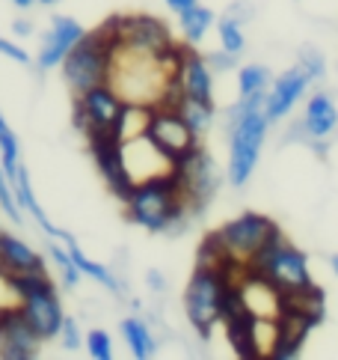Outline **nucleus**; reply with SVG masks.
I'll return each instance as SVG.
<instances>
[{"label":"nucleus","mask_w":338,"mask_h":360,"mask_svg":"<svg viewBox=\"0 0 338 360\" xmlns=\"http://www.w3.org/2000/svg\"><path fill=\"white\" fill-rule=\"evenodd\" d=\"M128 221L140 224L149 233H163V229L175 226L178 221H184V214L193 212L187 202L184 179L178 170L154 176L149 182H140L134 188L131 200L125 202Z\"/></svg>","instance_id":"f257e3e1"},{"label":"nucleus","mask_w":338,"mask_h":360,"mask_svg":"<svg viewBox=\"0 0 338 360\" xmlns=\"http://www.w3.org/2000/svg\"><path fill=\"white\" fill-rule=\"evenodd\" d=\"M264 101H267V93L246 96L235 105V110L229 113V122H231L229 179H231V185H238V188L250 182V176L255 173L258 155H262L267 122H270L264 113Z\"/></svg>","instance_id":"f03ea898"},{"label":"nucleus","mask_w":338,"mask_h":360,"mask_svg":"<svg viewBox=\"0 0 338 360\" xmlns=\"http://www.w3.org/2000/svg\"><path fill=\"white\" fill-rule=\"evenodd\" d=\"M246 271L267 280L273 289H279L282 295L288 292H303L311 286V274H309V259L303 250H297L294 244H288L282 238V233L276 238H270L262 250H258L250 262H246Z\"/></svg>","instance_id":"7ed1b4c3"},{"label":"nucleus","mask_w":338,"mask_h":360,"mask_svg":"<svg viewBox=\"0 0 338 360\" xmlns=\"http://www.w3.org/2000/svg\"><path fill=\"white\" fill-rule=\"evenodd\" d=\"M235 277L229 268L219 265H196L187 289H184V313L202 340L211 337L217 321H223V295L229 280ZM241 280V277H238Z\"/></svg>","instance_id":"20e7f679"},{"label":"nucleus","mask_w":338,"mask_h":360,"mask_svg":"<svg viewBox=\"0 0 338 360\" xmlns=\"http://www.w3.org/2000/svg\"><path fill=\"white\" fill-rule=\"evenodd\" d=\"M116 51H119V45L110 42L101 30L83 36V39L69 51V57L62 60V78H66L74 96H81L98 84H110Z\"/></svg>","instance_id":"39448f33"},{"label":"nucleus","mask_w":338,"mask_h":360,"mask_svg":"<svg viewBox=\"0 0 338 360\" xmlns=\"http://www.w3.org/2000/svg\"><path fill=\"white\" fill-rule=\"evenodd\" d=\"M125 96L113 84H98L86 93L74 96V125L89 137V134H104L116 131L119 120L125 113Z\"/></svg>","instance_id":"423d86ee"},{"label":"nucleus","mask_w":338,"mask_h":360,"mask_svg":"<svg viewBox=\"0 0 338 360\" xmlns=\"http://www.w3.org/2000/svg\"><path fill=\"white\" fill-rule=\"evenodd\" d=\"M217 236H219V241H223L229 259L238 262V265H246L270 238L279 236V226L273 224L267 214L243 212L241 217H235V221H229L226 226H219Z\"/></svg>","instance_id":"0eeeda50"},{"label":"nucleus","mask_w":338,"mask_h":360,"mask_svg":"<svg viewBox=\"0 0 338 360\" xmlns=\"http://www.w3.org/2000/svg\"><path fill=\"white\" fill-rule=\"evenodd\" d=\"M146 137H149L151 143L158 146L175 167H181V164H184V161L193 155V152L202 146V143H199L202 137L184 122V117H181L175 108H154Z\"/></svg>","instance_id":"6e6552de"},{"label":"nucleus","mask_w":338,"mask_h":360,"mask_svg":"<svg viewBox=\"0 0 338 360\" xmlns=\"http://www.w3.org/2000/svg\"><path fill=\"white\" fill-rule=\"evenodd\" d=\"M86 140H89V152H93L95 167H98V173L104 176L107 188L122 202H128V200H131V194H134L137 182H134V176L128 173L119 134H116V131H104V134H89Z\"/></svg>","instance_id":"1a4fd4ad"},{"label":"nucleus","mask_w":338,"mask_h":360,"mask_svg":"<svg viewBox=\"0 0 338 360\" xmlns=\"http://www.w3.org/2000/svg\"><path fill=\"white\" fill-rule=\"evenodd\" d=\"M119 33H122V48L140 51V54L161 57L169 45H175L166 30V24L154 15H122Z\"/></svg>","instance_id":"9d476101"},{"label":"nucleus","mask_w":338,"mask_h":360,"mask_svg":"<svg viewBox=\"0 0 338 360\" xmlns=\"http://www.w3.org/2000/svg\"><path fill=\"white\" fill-rule=\"evenodd\" d=\"M175 170L181 173V179H184V191H187L190 209L199 212L202 205L217 194V188H219V170H217V164H214L211 155H208V152L199 146L184 164L175 167Z\"/></svg>","instance_id":"9b49d317"},{"label":"nucleus","mask_w":338,"mask_h":360,"mask_svg":"<svg viewBox=\"0 0 338 360\" xmlns=\"http://www.w3.org/2000/svg\"><path fill=\"white\" fill-rule=\"evenodd\" d=\"M21 313H24V319L30 321V328L36 330V337L42 342L60 337L62 321H66V316H62V307H60V298H57V289L39 292V295L24 298Z\"/></svg>","instance_id":"f8f14e48"},{"label":"nucleus","mask_w":338,"mask_h":360,"mask_svg":"<svg viewBox=\"0 0 338 360\" xmlns=\"http://www.w3.org/2000/svg\"><path fill=\"white\" fill-rule=\"evenodd\" d=\"M83 27L77 24L74 18L66 15H57L50 21V30L42 39V51H39V69H54L62 66V60L69 57V51L83 39Z\"/></svg>","instance_id":"ddd939ff"},{"label":"nucleus","mask_w":338,"mask_h":360,"mask_svg":"<svg viewBox=\"0 0 338 360\" xmlns=\"http://www.w3.org/2000/svg\"><path fill=\"white\" fill-rule=\"evenodd\" d=\"M42 342L24 319L21 310L4 313V328H0V357L4 360H30L36 357V345Z\"/></svg>","instance_id":"4468645a"},{"label":"nucleus","mask_w":338,"mask_h":360,"mask_svg":"<svg viewBox=\"0 0 338 360\" xmlns=\"http://www.w3.org/2000/svg\"><path fill=\"white\" fill-rule=\"evenodd\" d=\"M309 81H311V78H309V72H306L303 66L288 69L285 75H279V81L270 86L267 101H264V113H267V120H270V122L282 120L285 113H288V110L297 105V101L303 98Z\"/></svg>","instance_id":"2eb2a0df"},{"label":"nucleus","mask_w":338,"mask_h":360,"mask_svg":"<svg viewBox=\"0 0 338 360\" xmlns=\"http://www.w3.org/2000/svg\"><path fill=\"white\" fill-rule=\"evenodd\" d=\"M0 271H6V274L45 271V259H42V253H36L18 236L0 233Z\"/></svg>","instance_id":"dca6fc26"},{"label":"nucleus","mask_w":338,"mask_h":360,"mask_svg":"<svg viewBox=\"0 0 338 360\" xmlns=\"http://www.w3.org/2000/svg\"><path fill=\"white\" fill-rule=\"evenodd\" d=\"M178 78H181V86H184V93L193 96V98H202V101H214V81H211V66H208V60L199 57L196 51L187 45V57L181 63L178 69Z\"/></svg>","instance_id":"f3484780"},{"label":"nucleus","mask_w":338,"mask_h":360,"mask_svg":"<svg viewBox=\"0 0 338 360\" xmlns=\"http://www.w3.org/2000/svg\"><path fill=\"white\" fill-rule=\"evenodd\" d=\"M255 328H258V316H255L252 310H243V313H238V316L226 319V337H229V342H231V349H235V354L243 357V360L262 357Z\"/></svg>","instance_id":"a211bd4d"},{"label":"nucleus","mask_w":338,"mask_h":360,"mask_svg":"<svg viewBox=\"0 0 338 360\" xmlns=\"http://www.w3.org/2000/svg\"><path fill=\"white\" fill-rule=\"evenodd\" d=\"M338 125V110L332 105V98L327 93H315L306 105V117H303V128L311 140H323L335 131Z\"/></svg>","instance_id":"6ab92c4d"},{"label":"nucleus","mask_w":338,"mask_h":360,"mask_svg":"<svg viewBox=\"0 0 338 360\" xmlns=\"http://www.w3.org/2000/svg\"><path fill=\"white\" fill-rule=\"evenodd\" d=\"M122 340H125V345L131 349V354L137 360L151 357L154 349H158V342H154L151 330H149V325L142 319H125L122 321Z\"/></svg>","instance_id":"aec40b11"},{"label":"nucleus","mask_w":338,"mask_h":360,"mask_svg":"<svg viewBox=\"0 0 338 360\" xmlns=\"http://www.w3.org/2000/svg\"><path fill=\"white\" fill-rule=\"evenodd\" d=\"M175 110L184 117V122L196 131L199 137L205 134V128L211 125V120H214V101H202V98H193V96H187L184 93V98L175 105Z\"/></svg>","instance_id":"412c9836"},{"label":"nucleus","mask_w":338,"mask_h":360,"mask_svg":"<svg viewBox=\"0 0 338 360\" xmlns=\"http://www.w3.org/2000/svg\"><path fill=\"white\" fill-rule=\"evenodd\" d=\"M178 18H181V30H184V39H187L190 45H199L202 36L208 33V27L214 24V12L196 4V6H190V9L181 12Z\"/></svg>","instance_id":"4be33fe9"},{"label":"nucleus","mask_w":338,"mask_h":360,"mask_svg":"<svg viewBox=\"0 0 338 360\" xmlns=\"http://www.w3.org/2000/svg\"><path fill=\"white\" fill-rule=\"evenodd\" d=\"M69 250H72V259H74V265L81 268V271H83L86 277H93L95 283H101L104 289H110V292H116V295L122 292V283L116 280V277H113V274H110V271H107V268H104L101 262H93V259H89V256H86L81 248H77L74 241L69 244Z\"/></svg>","instance_id":"5701e85b"},{"label":"nucleus","mask_w":338,"mask_h":360,"mask_svg":"<svg viewBox=\"0 0 338 360\" xmlns=\"http://www.w3.org/2000/svg\"><path fill=\"white\" fill-rule=\"evenodd\" d=\"M0 161H4V170L9 176V182H15L24 164L18 158V137L12 134V128L6 125L4 113H0Z\"/></svg>","instance_id":"b1692460"},{"label":"nucleus","mask_w":338,"mask_h":360,"mask_svg":"<svg viewBox=\"0 0 338 360\" xmlns=\"http://www.w3.org/2000/svg\"><path fill=\"white\" fill-rule=\"evenodd\" d=\"M267 84H270V72L264 66H243L241 69V78H238V86H241V98L246 96H258V93H267Z\"/></svg>","instance_id":"393cba45"},{"label":"nucleus","mask_w":338,"mask_h":360,"mask_svg":"<svg viewBox=\"0 0 338 360\" xmlns=\"http://www.w3.org/2000/svg\"><path fill=\"white\" fill-rule=\"evenodd\" d=\"M48 253H50V259H54V262L60 265V271H62V280H66V286H69V289H74L77 283H81V274H83V271L74 265L69 244H50Z\"/></svg>","instance_id":"a878e982"},{"label":"nucleus","mask_w":338,"mask_h":360,"mask_svg":"<svg viewBox=\"0 0 338 360\" xmlns=\"http://www.w3.org/2000/svg\"><path fill=\"white\" fill-rule=\"evenodd\" d=\"M15 280V286L21 292V298H30V295H39V292H50L54 289V283L45 271H27V274H12Z\"/></svg>","instance_id":"bb28decb"},{"label":"nucleus","mask_w":338,"mask_h":360,"mask_svg":"<svg viewBox=\"0 0 338 360\" xmlns=\"http://www.w3.org/2000/svg\"><path fill=\"white\" fill-rule=\"evenodd\" d=\"M219 42H223V51H229V54H241L243 51V33H241V21L235 15H229L219 21Z\"/></svg>","instance_id":"cd10ccee"},{"label":"nucleus","mask_w":338,"mask_h":360,"mask_svg":"<svg viewBox=\"0 0 338 360\" xmlns=\"http://www.w3.org/2000/svg\"><path fill=\"white\" fill-rule=\"evenodd\" d=\"M0 209L6 212V217L12 224H21V205H18V197H15V188H12L6 170L0 167Z\"/></svg>","instance_id":"c85d7f7f"},{"label":"nucleus","mask_w":338,"mask_h":360,"mask_svg":"<svg viewBox=\"0 0 338 360\" xmlns=\"http://www.w3.org/2000/svg\"><path fill=\"white\" fill-rule=\"evenodd\" d=\"M86 349L95 360H110L113 357V340L107 330H89L86 333Z\"/></svg>","instance_id":"c756f323"},{"label":"nucleus","mask_w":338,"mask_h":360,"mask_svg":"<svg viewBox=\"0 0 338 360\" xmlns=\"http://www.w3.org/2000/svg\"><path fill=\"white\" fill-rule=\"evenodd\" d=\"M60 340H62V349H66V352H77V349H81L83 337H81V328H77V321H74V319H66V321H62Z\"/></svg>","instance_id":"7c9ffc66"},{"label":"nucleus","mask_w":338,"mask_h":360,"mask_svg":"<svg viewBox=\"0 0 338 360\" xmlns=\"http://www.w3.org/2000/svg\"><path fill=\"white\" fill-rule=\"evenodd\" d=\"M300 66L309 72V78L315 81V78H320V75H323V57L318 54V51L306 48V51H303V57H300Z\"/></svg>","instance_id":"2f4dec72"},{"label":"nucleus","mask_w":338,"mask_h":360,"mask_svg":"<svg viewBox=\"0 0 338 360\" xmlns=\"http://www.w3.org/2000/svg\"><path fill=\"white\" fill-rule=\"evenodd\" d=\"M0 54H6L9 60H15V63H30V54H27V51L18 48L15 42L4 39V36H0Z\"/></svg>","instance_id":"473e14b6"},{"label":"nucleus","mask_w":338,"mask_h":360,"mask_svg":"<svg viewBox=\"0 0 338 360\" xmlns=\"http://www.w3.org/2000/svg\"><path fill=\"white\" fill-rule=\"evenodd\" d=\"M208 66L211 69H229L231 63H235V54H229V51H223V54H208Z\"/></svg>","instance_id":"72a5a7b5"},{"label":"nucleus","mask_w":338,"mask_h":360,"mask_svg":"<svg viewBox=\"0 0 338 360\" xmlns=\"http://www.w3.org/2000/svg\"><path fill=\"white\" fill-rule=\"evenodd\" d=\"M166 6L173 9V12H178V15H181V12H184V9L196 6V0H166Z\"/></svg>","instance_id":"f704fd0d"},{"label":"nucleus","mask_w":338,"mask_h":360,"mask_svg":"<svg viewBox=\"0 0 338 360\" xmlns=\"http://www.w3.org/2000/svg\"><path fill=\"white\" fill-rule=\"evenodd\" d=\"M146 280H149V286H151L154 292H161V289L166 286V283H163V277H161L158 271H149V274H146Z\"/></svg>","instance_id":"c9c22d12"},{"label":"nucleus","mask_w":338,"mask_h":360,"mask_svg":"<svg viewBox=\"0 0 338 360\" xmlns=\"http://www.w3.org/2000/svg\"><path fill=\"white\" fill-rule=\"evenodd\" d=\"M12 30H15L18 36H27V33L33 30V24H30V21H15V24H12Z\"/></svg>","instance_id":"e433bc0d"},{"label":"nucleus","mask_w":338,"mask_h":360,"mask_svg":"<svg viewBox=\"0 0 338 360\" xmlns=\"http://www.w3.org/2000/svg\"><path fill=\"white\" fill-rule=\"evenodd\" d=\"M18 9H27V6H33V4H39V0H12Z\"/></svg>","instance_id":"4c0bfd02"},{"label":"nucleus","mask_w":338,"mask_h":360,"mask_svg":"<svg viewBox=\"0 0 338 360\" xmlns=\"http://www.w3.org/2000/svg\"><path fill=\"white\" fill-rule=\"evenodd\" d=\"M39 4H42V6H50V4H57V0H39Z\"/></svg>","instance_id":"58836bf2"},{"label":"nucleus","mask_w":338,"mask_h":360,"mask_svg":"<svg viewBox=\"0 0 338 360\" xmlns=\"http://www.w3.org/2000/svg\"><path fill=\"white\" fill-rule=\"evenodd\" d=\"M332 268H335V274H338V256H332Z\"/></svg>","instance_id":"ea45409f"},{"label":"nucleus","mask_w":338,"mask_h":360,"mask_svg":"<svg viewBox=\"0 0 338 360\" xmlns=\"http://www.w3.org/2000/svg\"><path fill=\"white\" fill-rule=\"evenodd\" d=\"M0 328H4V310H0Z\"/></svg>","instance_id":"a19ab883"}]
</instances>
